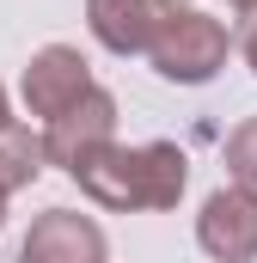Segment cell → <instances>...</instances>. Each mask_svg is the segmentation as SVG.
Returning a JSON list of instances; mask_svg holds the SVG:
<instances>
[{
    "mask_svg": "<svg viewBox=\"0 0 257 263\" xmlns=\"http://www.w3.org/2000/svg\"><path fill=\"white\" fill-rule=\"evenodd\" d=\"M43 165H49V147H43V135L31 129V123H6L0 129V190L6 196H19V190H31L37 178H43Z\"/></svg>",
    "mask_w": 257,
    "mask_h": 263,
    "instance_id": "8",
    "label": "cell"
},
{
    "mask_svg": "<svg viewBox=\"0 0 257 263\" xmlns=\"http://www.w3.org/2000/svg\"><path fill=\"white\" fill-rule=\"evenodd\" d=\"M92 86H98V80H92V62H86L74 43H43V49L25 62V73H19V98H25V110L43 117V123H56L62 110H74Z\"/></svg>",
    "mask_w": 257,
    "mask_h": 263,
    "instance_id": "3",
    "label": "cell"
},
{
    "mask_svg": "<svg viewBox=\"0 0 257 263\" xmlns=\"http://www.w3.org/2000/svg\"><path fill=\"white\" fill-rule=\"evenodd\" d=\"M233 55V37H227V25L214 18V12H202V6H178V18L159 31V43L147 49V62L159 80H172V86H208L221 67Z\"/></svg>",
    "mask_w": 257,
    "mask_h": 263,
    "instance_id": "2",
    "label": "cell"
},
{
    "mask_svg": "<svg viewBox=\"0 0 257 263\" xmlns=\"http://www.w3.org/2000/svg\"><path fill=\"white\" fill-rule=\"evenodd\" d=\"M74 184L111 214H166L190 190V153L178 141H141V147L111 141L74 165Z\"/></svg>",
    "mask_w": 257,
    "mask_h": 263,
    "instance_id": "1",
    "label": "cell"
},
{
    "mask_svg": "<svg viewBox=\"0 0 257 263\" xmlns=\"http://www.w3.org/2000/svg\"><path fill=\"white\" fill-rule=\"evenodd\" d=\"M12 123V104H6V86H0V129Z\"/></svg>",
    "mask_w": 257,
    "mask_h": 263,
    "instance_id": "11",
    "label": "cell"
},
{
    "mask_svg": "<svg viewBox=\"0 0 257 263\" xmlns=\"http://www.w3.org/2000/svg\"><path fill=\"white\" fill-rule=\"evenodd\" d=\"M0 227H6V190H0Z\"/></svg>",
    "mask_w": 257,
    "mask_h": 263,
    "instance_id": "12",
    "label": "cell"
},
{
    "mask_svg": "<svg viewBox=\"0 0 257 263\" xmlns=\"http://www.w3.org/2000/svg\"><path fill=\"white\" fill-rule=\"evenodd\" d=\"M221 159H227V184H245V190H257V117H245L239 129L227 135Z\"/></svg>",
    "mask_w": 257,
    "mask_h": 263,
    "instance_id": "9",
    "label": "cell"
},
{
    "mask_svg": "<svg viewBox=\"0 0 257 263\" xmlns=\"http://www.w3.org/2000/svg\"><path fill=\"white\" fill-rule=\"evenodd\" d=\"M19 263H111L104 227L80 208H43L19 245Z\"/></svg>",
    "mask_w": 257,
    "mask_h": 263,
    "instance_id": "6",
    "label": "cell"
},
{
    "mask_svg": "<svg viewBox=\"0 0 257 263\" xmlns=\"http://www.w3.org/2000/svg\"><path fill=\"white\" fill-rule=\"evenodd\" d=\"M196 245L214 263H257V190L221 184L196 214Z\"/></svg>",
    "mask_w": 257,
    "mask_h": 263,
    "instance_id": "4",
    "label": "cell"
},
{
    "mask_svg": "<svg viewBox=\"0 0 257 263\" xmlns=\"http://www.w3.org/2000/svg\"><path fill=\"white\" fill-rule=\"evenodd\" d=\"M239 18H245V31H239V55H245V67L257 73V6H251V12H239Z\"/></svg>",
    "mask_w": 257,
    "mask_h": 263,
    "instance_id": "10",
    "label": "cell"
},
{
    "mask_svg": "<svg viewBox=\"0 0 257 263\" xmlns=\"http://www.w3.org/2000/svg\"><path fill=\"white\" fill-rule=\"evenodd\" d=\"M111 141H117V92H104V86H92L74 110H62L56 123H43L49 165H62L67 178H74V165H80L86 153H98V147H111Z\"/></svg>",
    "mask_w": 257,
    "mask_h": 263,
    "instance_id": "7",
    "label": "cell"
},
{
    "mask_svg": "<svg viewBox=\"0 0 257 263\" xmlns=\"http://www.w3.org/2000/svg\"><path fill=\"white\" fill-rule=\"evenodd\" d=\"M178 18V0H86V31L111 55H147Z\"/></svg>",
    "mask_w": 257,
    "mask_h": 263,
    "instance_id": "5",
    "label": "cell"
},
{
    "mask_svg": "<svg viewBox=\"0 0 257 263\" xmlns=\"http://www.w3.org/2000/svg\"><path fill=\"white\" fill-rule=\"evenodd\" d=\"M233 6H239V12H251V6H257V0H233Z\"/></svg>",
    "mask_w": 257,
    "mask_h": 263,
    "instance_id": "13",
    "label": "cell"
}]
</instances>
